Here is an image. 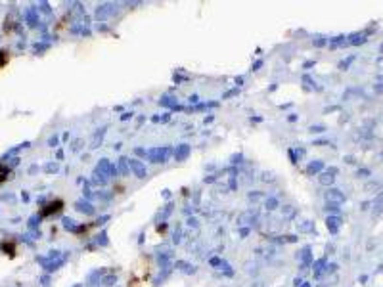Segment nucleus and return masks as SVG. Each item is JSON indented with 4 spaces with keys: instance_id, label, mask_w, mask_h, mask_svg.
Returning a JSON list of instances; mask_svg holds the SVG:
<instances>
[{
    "instance_id": "20e7f679",
    "label": "nucleus",
    "mask_w": 383,
    "mask_h": 287,
    "mask_svg": "<svg viewBox=\"0 0 383 287\" xmlns=\"http://www.w3.org/2000/svg\"><path fill=\"white\" fill-rule=\"evenodd\" d=\"M10 174H12V172H10V169H6V167H2V165H0V184H2L4 180H8V178H10Z\"/></svg>"
},
{
    "instance_id": "7ed1b4c3",
    "label": "nucleus",
    "mask_w": 383,
    "mask_h": 287,
    "mask_svg": "<svg viewBox=\"0 0 383 287\" xmlns=\"http://www.w3.org/2000/svg\"><path fill=\"white\" fill-rule=\"evenodd\" d=\"M8 64H10V54L6 50H0V69H4Z\"/></svg>"
},
{
    "instance_id": "f257e3e1",
    "label": "nucleus",
    "mask_w": 383,
    "mask_h": 287,
    "mask_svg": "<svg viewBox=\"0 0 383 287\" xmlns=\"http://www.w3.org/2000/svg\"><path fill=\"white\" fill-rule=\"evenodd\" d=\"M62 209H64V201L62 199H56V201H52V203H48L46 207L40 209V217L42 219H50V217L58 215Z\"/></svg>"
},
{
    "instance_id": "f03ea898",
    "label": "nucleus",
    "mask_w": 383,
    "mask_h": 287,
    "mask_svg": "<svg viewBox=\"0 0 383 287\" xmlns=\"http://www.w3.org/2000/svg\"><path fill=\"white\" fill-rule=\"evenodd\" d=\"M0 251L4 255H8L10 258H14V256L17 255V243L14 239H2L0 241Z\"/></svg>"
}]
</instances>
